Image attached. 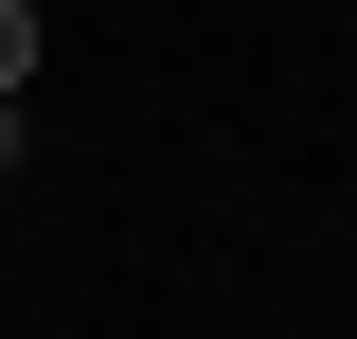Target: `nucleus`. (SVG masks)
<instances>
[{
	"instance_id": "nucleus-1",
	"label": "nucleus",
	"mask_w": 357,
	"mask_h": 339,
	"mask_svg": "<svg viewBox=\"0 0 357 339\" xmlns=\"http://www.w3.org/2000/svg\"><path fill=\"white\" fill-rule=\"evenodd\" d=\"M36 89V0H0V107Z\"/></svg>"
},
{
	"instance_id": "nucleus-2",
	"label": "nucleus",
	"mask_w": 357,
	"mask_h": 339,
	"mask_svg": "<svg viewBox=\"0 0 357 339\" xmlns=\"http://www.w3.org/2000/svg\"><path fill=\"white\" fill-rule=\"evenodd\" d=\"M0 161H18V107H0Z\"/></svg>"
}]
</instances>
